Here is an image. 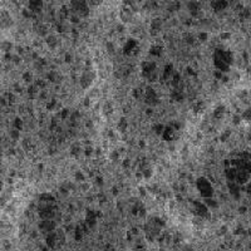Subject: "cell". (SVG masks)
Instances as JSON below:
<instances>
[{"label":"cell","instance_id":"cell-1","mask_svg":"<svg viewBox=\"0 0 251 251\" xmlns=\"http://www.w3.org/2000/svg\"><path fill=\"white\" fill-rule=\"evenodd\" d=\"M12 48H13V44L10 43V42H6V40L0 42V50L4 51V53H10Z\"/></svg>","mask_w":251,"mask_h":251},{"label":"cell","instance_id":"cell-2","mask_svg":"<svg viewBox=\"0 0 251 251\" xmlns=\"http://www.w3.org/2000/svg\"><path fill=\"white\" fill-rule=\"evenodd\" d=\"M22 77H23V79L26 82V83H30V82L33 81V75H32V73H30V72H24Z\"/></svg>","mask_w":251,"mask_h":251},{"label":"cell","instance_id":"cell-4","mask_svg":"<svg viewBox=\"0 0 251 251\" xmlns=\"http://www.w3.org/2000/svg\"><path fill=\"white\" fill-rule=\"evenodd\" d=\"M0 68H1V62H0Z\"/></svg>","mask_w":251,"mask_h":251},{"label":"cell","instance_id":"cell-3","mask_svg":"<svg viewBox=\"0 0 251 251\" xmlns=\"http://www.w3.org/2000/svg\"><path fill=\"white\" fill-rule=\"evenodd\" d=\"M1 190H3V182L0 181V192H1Z\"/></svg>","mask_w":251,"mask_h":251}]
</instances>
